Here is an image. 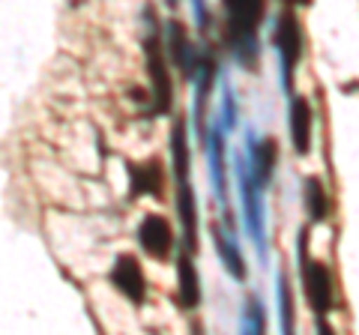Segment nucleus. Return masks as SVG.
<instances>
[{
  "mask_svg": "<svg viewBox=\"0 0 359 335\" xmlns=\"http://www.w3.org/2000/svg\"><path fill=\"white\" fill-rule=\"evenodd\" d=\"M302 204L311 221H327L330 219V195L320 177H309L306 189H302Z\"/></svg>",
  "mask_w": 359,
  "mask_h": 335,
  "instance_id": "4468645a",
  "label": "nucleus"
},
{
  "mask_svg": "<svg viewBox=\"0 0 359 335\" xmlns=\"http://www.w3.org/2000/svg\"><path fill=\"white\" fill-rule=\"evenodd\" d=\"M111 285H114L129 303H135V306L144 303V296H147V275H144L135 254L126 252L114 261V266H111Z\"/></svg>",
  "mask_w": 359,
  "mask_h": 335,
  "instance_id": "423d86ee",
  "label": "nucleus"
},
{
  "mask_svg": "<svg viewBox=\"0 0 359 335\" xmlns=\"http://www.w3.org/2000/svg\"><path fill=\"white\" fill-rule=\"evenodd\" d=\"M222 111H224L222 126H228V129L237 126V102H233V93H231V87H228V84H224V102H222Z\"/></svg>",
  "mask_w": 359,
  "mask_h": 335,
  "instance_id": "aec40b11",
  "label": "nucleus"
},
{
  "mask_svg": "<svg viewBox=\"0 0 359 335\" xmlns=\"http://www.w3.org/2000/svg\"><path fill=\"white\" fill-rule=\"evenodd\" d=\"M243 329H245V332H264V329H266V317H264V308H261V303H257V299H249V306H245Z\"/></svg>",
  "mask_w": 359,
  "mask_h": 335,
  "instance_id": "6ab92c4d",
  "label": "nucleus"
},
{
  "mask_svg": "<svg viewBox=\"0 0 359 335\" xmlns=\"http://www.w3.org/2000/svg\"><path fill=\"white\" fill-rule=\"evenodd\" d=\"M138 242L141 249L150 254V258L156 261H168L174 252V228L171 221H168L165 216H144V221L138 225Z\"/></svg>",
  "mask_w": 359,
  "mask_h": 335,
  "instance_id": "0eeeda50",
  "label": "nucleus"
},
{
  "mask_svg": "<svg viewBox=\"0 0 359 335\" xmlns=\"http://www.w3.org/2000/svg\"><path fill=\"white\" fill-rule=\"evenodd\" d=\"M212 240H216V249H219V258L224 264V270H228L237 282H243L245 278V261H243V254L237 252V245H233L219 228H212Z\"/></svg>",
  "mask_w": 359,
  "mask_h": 335,
  "instance_id": "dca6fc26",
  "label": "nucleus"
},
{
  "mask_svg": "<svg viewBox=\"0 0 359 335\" xmlns=\"http://www.w3.org/2000/svg\"><path fill=\"white\" fill-rule=\"evenodd\" d=\"M171 156H174L177 183H180V180H189V138H186V120H177V123H174V132H171Z\"/></svg>",
  "mask_w": 359,
  "mask_h": 335,
  "instance_id": "f3484780",
  "label": "nucleus"
},
{
  "mask_svg": "<svg viewBox=\"0 0 359 335\" xmlns=\"http://www.w3.org/2000/svg\"><path fill=\"white\" fill-rule=\"evenodd\" d=\"M273 46L282 57V81H285V90H294V72L302 60V27L297 15L290 13H282L276 21V30H273Z\"/></svg>",
  "mask_w": 359,
  "mask_h": 335,
  "instance_id": "20e7f679",
  "label": "nucleus"
},
{
  "mask_svg": "<svg viewBox=\"0 0 359 335\" xmlns=\"http://www.w3.org/2000/svg\"><path fill=\"white\" fill-rule=\"evenodd\" d=\"M237 177H240V195H243V210H245V228H249L252 240L257 242L261 254H266V242H264V210H261V186L255 183V177L249 174L243 156H237Z\"/></svg>",
  "mask_w": 359,
  "mask_h": 335,
  "instance_id": "39448f33",
  "label": "nucleus"
},
{
  "mask_svg": "<svg viewBox=\"0 0 359 335\" xmlns=\"http://www.w3.org/2000/svg\"><path fill=\"white\" fill-rule=\"evenodd\" d=\"M210 147V174H212V189H216V198L224 204V141H222V126H216L207 138Z\"/></svg>",
  "mask_w": 359,
  "mask_h": 335,
  "instance_id": "2eb2a0df",
  "label": "nucleus"
},
{
  "mask_svg": "<svg viewBox=\"0 0 359 335\" xmlns=\"http://www.w3.org/2000/svg\"><path fill=\"white\" fill-rule=\"evenodd\" d=\"M311 126H314V114L309 99L294 96V102H290V141H294V150L299 156H309L311 150Z\"/></svg>",
  "mask_w": 359,
  "mask_h": 335,
  "instance_id": "ddd939ff",
  "label": "nucleus"
},
{
  "mask_svg": "<svg viewBox=\"0 0 359 335\" xmlns=\"http://www.w3.org/2000/svg\"><path fill=\"white\" fill-rule=\"evenodd\" d=\"M129 192H132V198H138V195L162 198L165 195V168H162V162L147 159V162L129 165Z\"/></svg>",
  "mask_w": 359,
  "mask_h": 335,
  "instance_id": "6e6552de",
  "label": "nucleus"
},
{
  "mask_svg": "<svg viewBox=\"0 0 359 335\" xmlns=\"http://www.w3.org/2000/svg\"><path fill=\"white\" fill-rule=\"evenodd\" d=\"M195 15H198V25H201V27H207V21H210V18H207V6L201 4V0H195Z\"/></svg>",
  "mask_w": 359,
  "mask_h": 335,
  "instance_id": "412c9836",
  "label": "nucleus"
},
{
  "mask_svg": "<svg viewBox=\"0 0 359 335\" xmlns=\"http://www.w3.org/2000/svg\"><path fill=\"white\" fill-rule=\"evenodd\" d=\"M249 153H252V177L257 186H269L276 177V162H278V144L273 138H261L255 141L252 132H249Z\"/></svg>",
  "mask_w": 359,
  "mask_h": 335,
  "instance_id": "1a4fd4ad",
  "label": "nucleus"
},
{
  "mask_svg": "<svg viewBox=\"0 0 359 335\" xmlns=\"http://www.w3.org/2000/svg\"><path fill=\"white\" fill-rule=\"evenodd\" d=\"M285 4H287V6H309L311 0H285Z\"/></svg>",
  "mask_w": 359,
  "mask_h": 335,
  "instance_id": "4be33fe9",
  "label": "nucleus"
},
{
  "mask_svg": "<svg viewBox=\"0 0 359 335\" xmlns=\"http://www.w3.org/2000/svg\"><path fill=\"white\" fill-rule=\"evenodd\" d=\"M177 303L186 311H195L201 306V278L186 252H180L177 258Z\"/></svg>",
  "mask_w": 359,
  "mask_h": 335,
  "instance_id": "9b49d317",
  "label": "nucleus"
},
{
  "mask_svg": "<svg viewBox=\"0 0 359 335\" xmlns=\"http://www.w3.org/2000/svg\"><path fill=\"white\" fill-rule=\"evenodd\" d=\"M278 306H282V329H294V296H290V285L285 275H278Z\"/></svg>",
  "mask_w": 359,
  "mask_h": 335,
  "instance_id": "a211bd4d",
  "label": "nucleus"
},
{
  "mask_svg": "<svg viewBox=\"0 0 359 335\" xmlns=\"http://www.w3.org/2000/svg\"><path fill=\"white\" fill-rule=\"evenodd\" d=\"M168 51H171V60L180 72L186 78H195V66H198L201 54L195 51L192 42H189V33L180 21H171V25H168Z\"/></svg>",
  "mask_w": 359,
  "mask_h": 335,
  "instance_id": "9d476101",
  "label": "nucleus"
},
{
  "mask_svg": "<svg viewBox=\"0 0 359 335\" xmlns=\"http://www.w3.org/2000/svg\"><path fill=\"white\" fill-rule=\"evenodd\" d=\"M144 57H147V72H150V99L156 114H168L174 105V81L171 69H168V57L162 48V39L150 33L144 39Z\"/></svg>",
  "mask_w": 359,
  "mask_h": 335,
  "instance_id": "7ed1b4c3",
  "label": "nucleus"
},
{
  "mask_svg": "<svg viewBox=\"0 0 359 335\" xmlns=\"http://www.w3.org/2000/svg\"><path fill=\"white\" fill-rule=\"evenodd\" d=\"M177 213H180V225H183L186 249L195 252L198 249V204H195V192L189 180L177 183Z\"/></svg>",
  "mask_w": 359,
  "mask_h": 335,
  "instance_id": "f8f14e48",
  "label": "nucleus"
},
{
  "mask_svg": "<svg viewBox=\"0 0 359 335\" xmlns=\"http://www.w3.org/2000/svg\"><path fill=\"white\" fill-rule=\"evenodd\" d=\"M228 9V42L237 60L252 66L257 57V27L266 13V0H224Z\"/></svg>",
  "mask_w": 359,
  "mask_h": 335,
  "instance_id": "f257e3e1",
  "label": "nucleus"
},
{
  "mask_svg": "<svg viewBox=\"0 0 359 335\" xmlns=\"http://www.w3.org/2000/svg\"><path fill=\"white\" fill-rule=\"evenodd\" d=\"M306 245H309V231L299 233V252H302V290H306V303L318 317L330 315L332 311V299H335V287H332V275L323 261H311L306 258Z\"/></svg>",
  "mask_w": 359,
  "mask_h": 335,
  "instance_id": "f03ea898",
  "label": "nucleus"
}]
</instances>
